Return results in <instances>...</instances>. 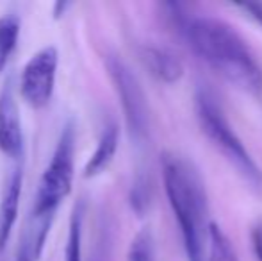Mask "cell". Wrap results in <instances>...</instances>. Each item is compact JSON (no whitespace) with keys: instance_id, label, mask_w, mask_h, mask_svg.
<instances>
[{"instance_id":"1","label":"cell","mask_w":262,"mask_h":261,"mask_svg":"<svg viewBox=\"0 0 262 261\" xmlns=\"http://www.w3.org/2000/svg\"><path fill=\"white\" fill-rule=\"evenodd\" d=\"M166 16L191 50L220 77L250 95L262 93V68L246 42L228 24L193 16L180 4H164Z\"/></svg>"},{"instance_id":"2","label":"cell","mask_w":262,"mask_h":261,"mask_svg":"<svg viewBox=\"0 0 262 261\" xmlns=\"http://www.w3.org/2000/svg\"><path fill=\"white\" fill-rule=\"evenodd\" d=\"M161 170L168 202L179 222L184 247L189 261H207L205 240H209L210 224L205 185L200 172L191 161L164 152L161 156Z\"/></svg>"},{"instance_id":"3","label":"cell","mask_w":262,"mask_h":261,"mask_svg":"<svg viewBox=\"0 0 262 261\" xmlns=\"http://www.w3.org/2000/svg\"><path fill=\"white\" fill-rule=\"evenodd\" d=\"M194 111L202 131L212 142V145L227 157V161L248 183L250 188L262 193V168L243 145L234 127L228 124L216 97L207 90H200L194 97Z\"/></svg>"},{"instance_id":"4","label":"cell","mask_w":262,"mask_h":261,"mask_svg":"<svg viewBox=\"0 0 262 261\" xmlns=\"http://www.w3.org/2000/svg\"><path fill=\"white\" fill-rule=\"evenodd\" d=\"M75 170V126L68 122L62 127L55 150L39 179L34 209L36 216H54L55 209L70 195Z\"/></svg>"},{"instance_id":"5","label":"cell","mask_w":262,"mask_h":261,"mask_svg":"<svg viewBox=\"0 0 262 261\" xmlns=\"http://www.w3.org/2000/svg\"><path fill=\"white\" fill-rule=\"evenodd\" d=\"M105 66L114 84V90L120 97L128 131L138 142H141L148 136L150 127V111L145 91H143L139 81L136 79V75L130 72V68L118 56L109 54L105 57Z\"/></svg>"},{"instance_id":"6","label":"cell","mask_w":262,"mask_h":261,"mask_svg":"<svg viewBox=\"0 0 262 261\" xmlns=\"http://www.w3.org/2000/svg\"><path fill=\"white\" fill-rule=\"evenodd\" d=\"M59 52L54 45L38 50L20 75V93L32 108H45L50 102L55 86Z\"/></svg>"},{"instance_id":"7","label":"cell","mask_w":262,"mask_h":261,"mask_svg":"<svg viewBox=\"0 0 262 261\" xmlns=\"http://www.w3.org/2000/svg\"><path fill=\"white\" fill-rule=\"evenodd\" d=\"M0 150L9 157H20L24 152L20 111H18L11 81L0 93Z\"/></svg>"},{"instance_id":"8","label":"cell","mask_w":262,"mask_h":261,"mask_svg":"<svg viewBox=\"0 0 262 261\" xmlns=\"http://www.w3.org/2000/svg\"><path fill=\"white\" fill-rule=\"evenodd\" d=\"M21 185H24V172H21V168H16L7 177L2 198H0V251L7 245L11 238V231L16 224Z\"/></svg>"},{"instance_id":"9","label":"cell","mask_w":262,"mask_h":261,"mask_svg":"<svg viewBox=\"0 0 262 261\" xmlns=\"http://www.w3.org/2000/svg\"><path fill=\"white\" fill-rule=\"evenodd\" d=\"M141 61L148 68L156 79L162 81L166 84H175L182 79L184 75V66L177 56H173L169 50L161 49V47L146 45L141 47Z\"/></svg>"},{"instance_id":"10","label":"cell","mask_w":262,"mask_h":261,"mask_svg":"<svg viewBox=\"0 0 262 261\" xmlns=\"http://www.w3.org/2000/svg\"><path fill=\"white\" fill-rule=\"evenodd\" d=\"M54 216H36L32 215L24 236H21L20 247L14 261H39L45 249V242L49 236L50 226Z\"/></svg>"},{"instance_id":"11","label":"cell","mask_w":262,"mask_h":261,"mask_svg":"<svg viewBox=\"0 0 262 261\" xmlns=\"http://www.w3.org/2000/svg\"><path fill=\"white\" fill-rule=\"evenodd\" d=\"M118 142H120V129L116 124H107L102 131V136L98 139V145L91 157L88 159L86 167H84V175L86 177H95V175L102 174L107 168V165L113 161L114 154L118 149Z\"/></svg>"},{"instance_id":"12","label":"cell","mask_w":262,"mask_h":261,"mask_svg":"<svg viewBox=\"0 0 262 261\" xmlns=\"http://www.w3.org/2000/svg\"><path fill=\"white\" fill-rule=\"evenodd\" d=\"M20 36V18L14 14H6L0 18V72L9 61Z\"/></svg>"},{"instance_id":"13","label":"cell","mask_w":262,"mask_h":261,"mask_svg":"<svg viewBox=\"0 0 262 261\" xmlns=\"http://www.w3.org/2000/svg\"><path fill=\"white\" fill-rule=\"evenodd\" d=\"M64 261H82V206L73 208L66 238Z\"/></svg>"},{"instance_id":"14","label":"cell","mask_w":262,"mask_h":261,"mask_svg":"<svg viewBox=\"0 0 262 261\" xmlns=\"http://www.w3.org/2000/svg\"><path fill=\"white\" fill-rule=\"evenodd\" d=\"M207 261H239L235 249L228 236L217 224H210L209 229V258Z\"/></svg>"},{"instance_id":"15","label":"cell","mask_w":262,"mask_h":261,"mask_svg":"<svg viewBox=\"0 0 262 261\" xmlns=\"http://www.w3.org/2000/svg\"><path fill=\"white\" fill-rule=\"evenodd\" d=\"M128 261H156L154 258V238L148 229L136 234L128 251Z\"/></svg>"},{"instance_id":"16","label":"cell","mask_w":262,"mask_h":261,"mask_svg":"<svg viewBox=\"0 0 262 261\" xmlns=\"http://www.w3.org/2000/svg\"><path fill=\"white\" fill-rule=\"evenodd\" d=\"M150 197H152L150 195V185L146 183V179H138L130 192V204L138 215H143L148 209Z\"/></svg>"},{"instance_id":"17","label":"cell","mask_w":262,"mask_h":261,"mask_svg":"<svg viewBox=\"0 0 262 261\" xmlns=\"http://www.w3.org/2000/svg\"><path fill=\"white\" fill-rule=\"evenodd\" d=\"M91 261H111V245H109V238L105 234H102L100 242L95 245V252Z\"/></svg>"},{"instance_id":"18","label":"cell","mask_w":262,"mask_h":261,"mask_svg":"<svg viewBox=\"0 0 262 261\" xmlns=\"http://www.w3.org/2000/svg\"><path fill=\"white\" fill-rule=\"evenodd\" d=\"M237 7H241L245 13H248L257 24L262 25V4H257V2H241L237 4Z\"/></svg>"},{"instance_id":"19","label":"cell","mask_w":262,"mask_h":261,"mask_svg":"<svg viewBox=\"0 0 262 261\" xmlns=\"http://www.w3.org/2000/svg\"><path fill=\"white\" fill-rule=\"evenodd\" d=\"M253 242V252H255L257 261H262V226H257L252 233Z\"/></svg>"},{"instance_id":"20","label":"cell","mask_w":262,"mask_h":261,"mask_svg":"<svg viewBox=\"0 0 262 261\" xmlns=\"http://www.w3.org/2000/svg\"><path fill=\"white\" fill-rule=\"evenodd\" d=\"M70 6H72L70 2H57V4H54V7H52V16L54 18H61L62 14H64V11L70 9Z\"/></svg>"}]
</instances>
